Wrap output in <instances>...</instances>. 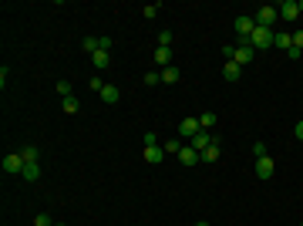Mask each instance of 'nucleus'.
<instances>
[{"instance_id": "obj_1", "label": "nucleus", "mask_w": 303, "mask_h": 226, "mask_svg": "<svg viewBox=\"0 0 303 226\" xmlns=\"http://www.w3.org/2000/svg\"><path fill=\"white\" fill-rule=\"evenodd\" d=\"M273 38H276V31L256 24V31L249 34V44H253V51H266V47H273Z\"/></svg>"}, {"instance_id": "obj_2", "label": "nucleus", "mask_w": 303, "mask_h": 226, "mask_svg": "<svg viewBox=\"0 0 303 226\" xmlns=\"http://www.w3.org/2000/svg\"><path fill=\"white\" fill-rule=\"evenodd\" d=\"M253 17H256V24H260V27H269V31H276V17H280V10H276V7H269V3H263V7H260Z\"/></svg>"}, {"instance_id": "obj_3", "label": "nucleus", "mask_w": 303, "mask_h": 226, "mask_svg": "<svg viewBox=\"0 0 303 226\" xmlns=\"http://www.w3.org/2000/svg\"><path fill=\"white\" fill-rule=\"evenodd\" d=\"M202 132V125H199V118H182V122H179V135H182V138H195V135Z\"/></svg>"}, {"instance_id": "obj_4", "label": "nucleus", "mask_w": 303, "mask_h": 226, "mask_svg": "<svg viewBox=\"0 0 303 226\" xmlns=\"http://www.w3.org/2000/svg\"><path fill=\"white\" fill-rule=\"evenodd\" d=\"M24 166H27V162H24V155H20V152H7V155H3V172H24Z\"/></svg>"}, {"instance_id": "obj_5", "label": "nucleus", "mask_w": 303, "mask_h": 226, "mask_svg": "<svg viewBox=\"0 0 303 226\" xmlns=\"http://www.w3.org/2000/svg\"><path fill=\"white\" fill-rule=\"evenodd\" d=\"M212 142H216V135L209 132V129H202V132L195 135V138H192L189 145H192V149H195V152H206V149H209V145H212Z\"/></svg>"}, {"instance_id": "obj_6", "label": "nucleus", "mask_w": 303, "mask_h": 226, "mask_svg": "<svg viewBox=\"0 0 303 226\" xmlns=\"http://www.w3.org/2000/svg\"><path fill=\"white\" fill-rule=\"evenodd\" d=\"M276 10H280V17H283V20H297V17H300V3H297V0H283Z\"/></svg>"}, {"instance_id": "obj_7", "label": "nucleus", "mask_w": 303, "mask_h": 226, "mask_svg": "<svg viewBox=\"0 0 303 226\" xmlns=\"http://www.w3.org/2000/svg\"><path fill=\"white\" fill-rule=\"evenodd\" d=\"M253 54H256V51H253V44H236V54H232V61L243 68V64H249V61H253Z\"/></svg>"}, {"instance_id": "obj_8", "label": "nucleus", "mask_w": 303, "mask_h": 226, "mask_svg": "<svg viewBox=\"0 0 303 226\" xmlns=\"http://www.w3.org/2000/svg\"><path fill=\"white\" fill-rule=\"evenodd\" d=\"M273 169H276V162H273L269 155H266V159H256V176H260V179H269Z\"/></svg>"}, {"instance_id": "obj_9", "label": "nucleus", "mask_w": 303, "mask_h": 226, "mask_svg": "<svg viewBox=\"0 0 303 226\" xmlns=\"http://www.w3.org/2000/svg\"><path fill=\"white\" fill-rule=\"evenodd\" d=\"M162 159H165V149H162V145H145V162H149V166H158Z\"/></svg>"}, {"instance_id": "obj_10", "label": "nucleus", "mask_w": 303, "mask_h": 226, "mask_svg": "<svg viewBox=\"0 0 303 226\" xmlns=\"http://www.w3.org/2000/svg\"><path fill=\"white\" fill-rule=\"evenodd\" d=\"M239 75H243V68L236 61H223V78L226 81H239Z\"/></svg>"}, {"instance_id": "obj_11", "label": "nucleus", "mask_w": 303, "mask_h": 226, "mask_svg": "<svg viewBox=\"0 0 303 226\" xmlns=\"http://www.w3.org/2000/svg\"><path fill=\"white\" fill-rule=\"evenodd\" d=\"M179 162H182V166H195V162H199V152L192 149V145H182V152H179Z\"/></svg>"}, {"instance_id": "obj_12", "label": "nucleus", "mask_w": 303, "mask_h": 226, "mask_svg": "<svg viewBox=\"0 0 303 226\" xmlns=\"http://www.w3.org/2000/svg\"><path fill=\"white\" fill-rule=\"evenodd\" d=\"M219 145H223V142L216 138V142H212L206 152H199V159H202V162H219Z\"/></svg>"}, {"instance_id": "obj_13", "label": "nucleus", "mask_w": 303, "mask_h": 226, "mask_svg": "<svg viewBox=\"0 0 303 226\" xmlns=\"http://www.w3.org/2000/svg\"><path fill=\"white\" fill-rule=\"evenodd\" d=\"M118 98H121V91H118L114 85H105V88H101V101H108V105H118Z\"/></svg>"}, {"instance_id": "obj_14", "label": "nucleus", "mask_w": 303, "mask_h": 226, "mask_svg": "<svg viewBox=\"0 0 303 226\" xmlns=\"http://www.w3.org/2000/svg\"><path fill=\"white\" fill-rule=\"evenodd\" d=\"M20 176H24L27 182H38V179H40V166H38V162H27V166H24V172H20Z\"/></svg>"}, {"instance_id": "obj_15", "label": "nucleus", "mask_w": 303, "mask_h": 226, "mask_svg": "<svg viewBox=\"0 0 303 226\" xmlns=\"http://www.w3.org/2000/svg\"><path fill=\"white\" fill-rule=\"evenodd\" d=\"M155 64L169 68V64H172V47H155Z\"/></svg>"}, {"instance_id": "obj_16", "label": "nucleus", "mask_w": 303, "mask_h": 226, "mask_svg": "<svg viewBox=\"0 0 303 226\" xmlns=\"http://www.w3.org/2000/svg\"><path fill=\"white\" fill-rule=\"evenodd\" d=\"M273 47H280V51H290V47H293V34H280V31H276V38H273Z\"/></svg>"}, {"instance_id": "obj_17", "label": "nucleus", "mask_w": 303, "mask_h": 226, "mask_svg": "<svg viewBox=\"0 0 303 226\" xmlns=\"http://www.w3.org/2000/svg\"><path fill=\"white\" fill-rule=\"evenodd\" d=\"M179 78H182V71H179L175 64H169V68H162V81H165V85H175Z\"/></svg>"}, {"instance_id": "obj_18", "label": "nucleus", "mask_w": 303, "mask_h": 226, "mask_svg": "<svg viewBox=\"0 0 303 226\" xmlns=\"http://www.w3.org/2000/svg\"><path fill=\"white\" fill-rule=\"evenodd\" d=\"M216 122H219V115H216V112H202V115H199V125H202V129H209V132L216 129Z\"/></svg>"}, {"instance_id": "obj_19", "label": "nucleus", "mask_w": 303, "mask_h": 226, "mask_svg": "<svg viewBox=\"0 0 303 226\" xmlns=\"http://www.w3.org/2000/svg\"><path fill=\"white\" fill-rule=\"evenodd\" d=\"M61 108H64V112H68V115H75L77 108H81V101H77L75 94H68V98H61Z\"/></svg>"}, {"instance_id": "obj_20", "label": "nucleus", "mask_w": 303, "mask_h": 226, "mask_svg": "<svg viewBox=\"0 0 303 226\" xmlns=\"http://www.w3.org/2000/svg\"><path fill=\"white\" fill-rule=\"evenodd\" d=\"M91 61H95V68H108V61H112V51H95V54H91Z\"/></svg>"}, {"instance_id": "obj_21", "label": "nucleus", "mask_w": 303, "mask_h": 226, "mask_svg": "<svg viewBox=\"0 0 303 226\" xmlns=\"http://www.w3.org/2000/svg\"><path fill=\"white\" fill-rule=\"evenodd\" d=\"M162 149H165V155H179V152H182V142H179V138H169Z\"/></svg>"}, {"instance_id": "obj_22", "label": "nucleus", "mask_w": 303, "mask_h": 226, "mask_svg": "<svg viewBox=\"0 0 303 226\" xmlns=\"http://www.w3.org/2000/svg\"><path fill=\"white\" fill-rule=\"evenodd\" d=\"M20 155H24V162H38V145H27V149H20Z\"/></svg>"}, {"instance_id": "obj_23", "label": "nucleus", "mask_w": 303, "mask_h": 226, "mask_svg": "<svg viewBox=\"0 0 303 226\" xmlns=\"http://www.w3.org/2000/svg\"><path fill=\"white\" fill-rule=\"evenodd\" d=\"M81 47H84L88 54H95V51H98V38H84V41H81Z\"/></svg>"}, {"instance_id": "obj_24", "label": "nucleus", "mask_w": 303, "mask_h": 226, "mask_svg": "<svg viewBox=\"0 0 303 226\" xmlns=\"http://www.w3.org/2000/svg\"><path fill=\"white\" fill-rule=\"evenodd\" d=\"M253 155H256V159H266V155H269L266 142H256V145H253Z\"/></svg>"}, {"instance_id": "obj_25", "label": "nucleus", "mask_w": 303, "mask_h": 226, "mask_svg": "<svg viewBox=\"0 0 303 226\" xmlns=\"http://www.w3.org/2000/svg\"><path fill=\"white\" fill-rule=\"evenodd\" d=\"M158 47H172V31H162V34H158Z\"/></svg>"}, {"instance_id": "obj_26", "label": "nucleus", "mask_w": 303, "mask_h": 226, "mask_svg": "<svg viewBox=\"0 0 303 226\" xmlns=\"http://www.w3.org/2000/svg\"><path fill=\"white\" fill-rule=\"evenodd\" d=\"M34 226H54V223H51L47 213H38V216H34Z\"/></svg>"}, {"instance_id": "obj_27", "label": "nucleus", "mask_w": 303, "mask_h": 226, "mask_svg": "<svg viewBox=\"0 0 303 226\" xmlns=\"http://www.w3.org/2000/svg\"><path fill=\"white\" fill-rule=\"evenodd\" d=\"M57 91H61V98H68V94H71V81L61 78V81H57Z\"/></svg>"}, {"instance_id": "obj_28", "label": "nucleus", "mask_w": 303, "mask_h": 226, "mask_svg": "<svg viewBox=\"0 0 303 226\" xmlns=\"http://www.w3.org/2000/svg\"><path fill=\"white\" fill-rule=\"evenodd\" d=\"M158 10H162V7H158V3H149V7H142V14H145V17H155V14H158Z\"/></svg>"}, {"instance_id": "obj_29", "label": "nucleus", "mask_w": 303, "mask_h": 226, "mask_svg": "<svg viewBox=\"0 0 303 226\" xmlns=\"http://www.w3.org/2000/svg\"><path fill=\"white\" fill-rule=\"evenodd\" d=\"M232 54H236V44H223V61H232Z\"/></svg>"}, {"instance_id": "obj_30", "label": "nucleus", "mask_w": 303, "mask_h": 226, "mask_svg": "<svg viewBox=\"0 0 303 226\" xmlns=\"http://www.w3.org/2000/svg\"><path fill=\"white\" fill-rule=\"evenodd\" d=\"M112 44H114L112 38H98V51H112Z\"/></svg>"}, {"instance_id": "obj_31", "label": "nucleus", "mask_w": 303, "mask_h": 226, "mask_svg": "<svg viewBox=\"0 0 303 226\" xmlns=\"http://www.w3.org/2000/svg\"><path fill=\"white\" fill-rule=\"evenodd\" d=\"M88 88H91V91H98V94H101V88H105V81H101V78H91V81H88Z\"/></svg>"}, {"instance_id": "obj_32", "label": "nucleus", "mask_w": 303, "mask_h": 226, "mask_svg": "<svg viewBox=\"0 0 303 226\" xmlns=\"http://www.w3.org/2000/svg\"><path fill=\"white\" fill-rule=\"evenodd\" d=\"M158 81H162V75H155V71H149V75H145V85H149V88H152V85H158Z\"/></svg>"}, {"instance_id": "obj_33", "label": "nucleus", "mask_w": 303, "mask_h": 226, "mask_svg": "<svg viewBox=\"0 0 303 226\" xmlns=\"http://www.w3.org/2000/svg\"><path fill=\"white\" fill-rule=\"evenodd\" d=\"M293 47H297V51H303V31H297V34H293Z\"/></svg>"}, {"instance_id": "obj_34", "label": "nucleus", "mask_w": 303, "mask_h": 226, "mask_svg": "<svg viewBox=\"0 0 303 226\" xmlns=\"http://www.w3.org/2000/svg\"><path fill=\"white\" fill-rule=\"evenodd\" d=\"M286 57H290V61H300V57H303V51H297V47H290V51H286Z\"/></svg>"}, {"instance_id": "obj_35", "label": "nucleus", "mask_w": 303, "mask_h": 226, "mask_svg": "<svg viewBox=\"0 0 303 226\" xmlns=\"http://www.w3.org/2000/svg\"><path fill=\"white\" fill-rule=\"evenodd\" d=\"M293 135H297V138H300V142H303V118H300V122H297V129H293Z\"/></svg>"}, {"instance_id": "obj_36", "label": "nucleus", "mask_w": 303, "mask_h": 226, "mask_svg": "<svg viewBox=\"0 0 303 226\" xmlns=\"http://www.w3.org/2000/svg\"><path fill=\"white\" fill-rule=\"evenodd\" d=\"M297 3H300V14H303V0H297Z\"/></svg>"}, {"instance_id": "obj_37", "label": "nucleus", "mask_w": 303, "mask_h": 226, "mask_svg": "<svg viewBox=\"0 0 303 226\" xmlns=\"http://www.w3.org/2000/svg\"><path fill=\"white\" fill-rule=\"evenodd\" d=\"M195 226H209V223H195Z\"/></svg>"}, {"instance_id": "obj_38", "label": "nucleus", "mask_w": 303, "mask_h": 226, "mask_svg": "<svg viewBox=\"0 0 303 226\" xmlns=\"http://www.w3.org/2000/svg\"><path fill=\"white\" fill-rule=\"evenodd\" d=\"M54 226H64V223H54Z\"/></svg>"}, {"instance_id": "obj_39", "label": "nucleus", "mask_w": 303, "mask_h": 226, "mask_svg": "<svg viewBox=\"0 0 303 226\" xmlns=\"http://www.w3.org/2000/svg\"><path fill=\"white\" fill-rule=\"evenodd\" d=\"M300 226H303V223H300Z\"/></svg>"}]
</instances>
